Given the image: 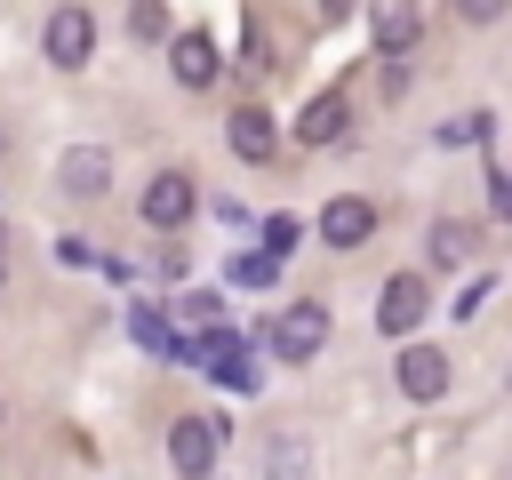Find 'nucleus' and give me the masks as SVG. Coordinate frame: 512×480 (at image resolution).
Here are the masks:
<instances>
[{
  "mask_svg": "<svg viewBox=\"0 0 512 480\" xmlns=\"http://www.w3.org/2000/svg\"><path fill=\"white\" fill-rule=\"evenodd\" d=\"M344 120H352V112H344V96L328 88V96H312V104L296 112V144H312V152H320V144H336V136H344Z\"/></svg>",
  "mask_w": 512,
  "mask_h": 480,
  "instance_id": "9",
  "label": "nucleus"
},
{
  "mask_svg": "<svg viewBox=\"0 0 512 480\" xmlns=\"http://www.w3.org/2000/svg\"><path fill=\"white\" fill-rule=\"evenodd\" d=\"M368 232H376V208H368L360 192H344V200L320 208V240H328V248H360Z\"/></svg>",
  "mask_w": 512,
  "mask_h": 480,
  "instance_id": "8",
  "label": "nucleus"
},
{
  "mask_svg": "<svg viewBox=\"0 0 512 480\" xmlns=\"http://www.w3.org/2000/svg\"><path fill=\"white\" fill-rule=\"evenodd\" d=\"M0 272H8V248H0Z\"/></svg>",
  "mask_w": 512,
  "mask_h": 480,
  "instance_id": "18",
  "label": "nucleus"
},
{
  "mask_svg": "<svg viewBox=\"0 0 512 480\" xmlns=\"http://www.w3.org/2000/svg\"><path fill=\"white\" fill-rule=\"evenodd\" d=\"M464 224H432V264H464Z\"/></svg>",
  "mask_w": 512,
  "mask_h": 480,
  "instance_id": "14",
  "label": "nucleus"
},
{
  "mask_svg": "<svg viewBox=\"0 0 512 480\" xmlns=\"http://www.w3.org/2000/svg\"><path fill=\"white\" fill-rule=\"evenodd\" d=\"M168 72H176V88H208V80L224 72V48H216L208 32H176V40H168Z\"/></svg>",
  "mask_w": 512,
  "mask_h": 480,
  "instance_id": "4",
  "label": "nucleus"
},
{
  "mask_svg": "<svg viewBox=\"0 0 512 480\" xmlns=\"http://www.w3.org/2000/svg\"><path fill=\"white\" fill-rule=\"evenodd\" d=\"M40 48H48V64L80 72V64H88V48H96V16H88V8H48V24H40Z\"/></svg>",
  "mask_w": 512,
  "mask_h": 480,
  "instance_id": "2",
  "label": "nucleus"
},
{
  "mask_svg": "<svg viewBox=\"0 0 512 480\" xmlns=\"http://www.w3.org/2000/svg\"><path fill=\"white\" fill-rule=\"evenodd\" d=\"M168 464H176L184 480H200V472L216 464V424H208V416H176V424H168Z\"/></svg>",
  "mask_w": 512,
  "mask_h": 480,
  "instance_id": "7",
  "label": "nucleus"
},
{
  "mask_svg": "<svg viewBox=\"0 0 512 480\" xmlns=\"http://www.w3.org/2000/svg\"><path fill=\"white\" fill-rule=\"evenodd\" d=\"M296 232H304L296 216H264V256H288V248H296Z\"/></svg>",
  "mask_w": 512,
  "mask_h": 480,
  "instance_id": "15",
  "label": "nucleus"
},
{
  "mask_svg": "<svg viewBox=\"0 0 512 480\" xmlns=\"http://www.w3.org/2000/svg\"><path fill=\"white\" fill-rule=\"evenodd\" d=\"M224 136H232V152H240V160H272V144H280V128H272V112H264V104H240Z\"/></svg>",
  "mask_w": 512,
  "mask_h": 480,
  "instance_id": "10",
  "label": "nucleus"
},
{
  "mask_svg": "<svg viewBox=\"0 0 512 480\" xmlns=\"http://www.w3.org/2000/svg\"><path fill=\"white\" fill-rule=\"evenodd\" d=\"M128 32H136V40H168V8L136 0V8H128Z\"/></svg>",
  "mask_w": 512,
  "mask_h": 480,
  "instance_id": "13",
  "label": "nucleus"
},
{
  "mask_svg": "<svg viewBox=\"0 0 512 480\" xmlns=\"http://www.w3.org/2000/svg\"><path fill=\"white\" fill-rule=\"evenodd\" d=\"M184 216H192V176H184V168H160V176L144 184V224H152V232H176Z\"/></svg>",
  "mask_w": 512,
  "mask_h": 480,
  "instance_id": "5",
  "label": "nucleus"
},
{
  "mask_svg": "<svg viewBox=\"0 0 512 480\" xmlns=\"http://www.w3.org/2000/svg\"><path fill=\"white\" fill-rule=\"evenodd\" d=\"M232 280H248V288H264V280H272V256H240V264H232Z\"/></svg>",
  "mask_w": 512,
  "mask_h": 480,
  "instance_id": "16",
  "label": "nucleus"
},
{
  "mask_svg": "<svg viewBox=\"0 0 512 480\" xmlns=\"http://www.w3.org/2000/svg\"><path fill=\"white\" fill-rule=\"evenodd\" d=\"M496 216L512 224V176H496Z\"/></svg>",
  "mask_w": 512,
  "mask_h": 480,
  "instance_id": "17",
  "label": "nucleus"
},
{
  "mask_svg": "<svg viewBox=\"0 0 512 480\" xmlns=\"http://www.w3.org/2000/svg\"><path fill=\"white\" fill-rule=\"evenodd\" d=\"M320 344H328V304L296 296V304L272 320V352H280V360H320Z\"/></svg>",
  "mask_w": 512,
  "mask_h": 480,
  "instance_id": "1",
  "label": "nucleus"
},
{
  "mask_svg": "<svg viewBox=\"0 0 512 480\" xmlns=\"http://www.w3.org/2000/svg\"><path fill=\"white\" fill-rule=\"evenodd\" d=\"M104 184H112V160H104V152H88V144H72V152H64V192H80V200H88V192H104Z\"/></svg>",
  "mask_w": 512,
  "mask_h": 480,
  "instance_id": "12",
  "label": "nucleus"
},
{
  "mask_svg": "<svg viewBox=\"0 0 512 480\" xmlns=\"http://www.w3.org/2000/svg\"><path fill=\"white\" fill-rule=\"evenodd\" d=\"M368 32H376V48H384V56H392V64H400V56H408V48H416V32H424V16H416V8H400V0H392V8H376V16H368Z\"/></svg>",
  "mask_w": 512,
  "mask_h": 480,
  "instance_id": "11",
  "label": "nucleus"
},
{
  "mask_svg": "<svg viewBox=\"0 0 512 480\" xmlns=\"http://www.w3.org/2000/svg\"><path fill=\"white\" fill-rule=\"evenodd\" d=\"M424 312H432L424 272H392V280H384V296H376V328H384V336H408Z\"/></svg>",
  "mask_w": 512,
  "mask_h": 480,
  "instance_id": "3",
  "label": "nucleus"
},
{
  "mask_svg": "<svg viewBox=\"0 0 512 480\" xmlns=\"http://www.w3.org/2000/svg\"><path fill=\"white\" fill-rule=\"evenodd\" d=\"M392 376H400L408 400H440V392H448V352H440V344H408V352L392 360Z\"/></svg>",
  "mask_w": 512,
  "mask_h": 480,
  "instance_id": "6",
  "label": "nucleus"
}]
</instances>
